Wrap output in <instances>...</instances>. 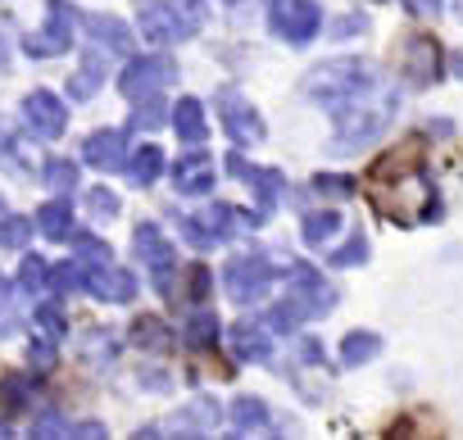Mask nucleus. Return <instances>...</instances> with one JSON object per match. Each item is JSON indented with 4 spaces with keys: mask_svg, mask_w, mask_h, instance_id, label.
<instances>
[{
    "mask_svg": "<svg viewBox=\"0 0 463 440\" xmlns=\"http://www.w3.org/2000/svg\"><path fill=\"white\" fill-rule=\"evenodd\" d=\"M327 114H332V123H336V132H332V154H359V150H368V145L391 127V118H395V91H391L386 82H373L368 91H359V96L332 105Z\"/></svg>",
    "mask_w": 463,
    "mask_h": 440,
    "instance_id": "nucleus-1",
    "label": "nucleus"
},
{
    "mask_svg": "<svg viewBox=\"0 0 463 440\" xmlns=\"http://www.w3.org/2000/svg\"><path fill=\"white\" fill-rule=\"evenodd\" d=\"M137 28L155 46H177L204 28V5L200 0H137Z\"/></svg>",
    "mask_w": 463,
    "mask_h": 440,
    "instance_id": "nucleus-2",
    "label": "nucleus"
},
{
    "mask_svg": "<svg viewBox=\"0 0 463 440\" xmlns=\"http://www.w3.org/2000/svg\"><path fill=\"white\" fill-rule=\"evenodd\" d=\"M373 82H382V73H377L373 60H323L318 69H309V78H305V96L332 109V105H341V100L368 91Z\"/></svg>",
    "mask_w": 463,
    "mask_h": 440,
    "instance_id": "nucleus-3",
    "label": "nucleus"
},
{
    "mask_svg": "<svg viewBox=\"0 0 463 440\" xmlns=\"http://www.w3.org/2000/svg\"><path fill=\"white\" fill-rule=\"evenodd\" d=\"M182 223V237H186V246H195V250H209V246H218V241H227L232 232H250V228H260L264 218L250 209H232V204H209L204 213H182L177 218Z\"/></svg>",
    "mask_w": 463,
    "mask_h": 440,
    "instance_id": "nucleus-4",
    "label": "nucleus"
},
{
    "mask_svg": "<svg viewBox=\"0 0 463 440\" xmlns=\"http://www.w3.org/2000/svg\"><path fill=\"white\" fill-rule=\"evenodd\" d=\"M278 277H282V268L269 264L264 255H237V259H227V268H222L232 304H260L273 291Z\"/></svg>",
    "mask_w": 463,
    "mask_h": 440,
    "instance_id": "nucleus-5",
    "label": "nucleus"
},
{
    "mask_svg": "<svg viewBox=\"0 0 463 440\" xmlns=\"http://www.w3.org/2000/svg\"><path fill=\"white\" fill-rule=\"evenodd\" d=\"M213 105H218V123H222V132L237 141V150H250V145H264V136H269V127H264V118H260V109L241 96V91H232V87H218V96H213Z\"/></svg>",
    "mask_w": 463,
    "mask_h": 440,
    "instance_id": "nucleus-6",
    "label": "nucleus"
},
{
    "mask_svg": "<svg viewBox=\"0 0 463 440\" xmlns=\"http://www.w3.org/2000/svg\"><path fill=\"white\" fill-rule=\"evenodd\" d=\"M269 28L291 46H309L323 28V10L318 0H269Z\"/></svg>",
    "mask_w": 463,
    "mask_h": 440,
    "instance_id": "nucleus-7",
    "label": "nucleus"
},
{
    "mask_svg": "<svg viewBox=\"0 0 463 440\" xmlns=\"http://www.w3.org/2000/svg\"><path fill=\"white\" fill-rule=\"evenodd\" d=\"M177 82V64L168 55H128V69L118 73V91L128 100H146L159 96L164 87Z\"/></svg>",
    "mask_w": 463,
    "mask_h": 440,
    "instance_id": "nucleus-8",
    "label": "nucleus"
},
{
    "mask_svg": "<svg viewBox=\"0 0 463 440\" xmlns=\"http://www.w3.org/2000/svg\"><path fill=\"white\" fill-rule=\"evenodd\" d=\"M287 277H291L287 300H291V309H296L305 323H309V318L332 314V304H336V286H332L314 264H296V268H287Z\"/></svg>",
    "mask_w": 463,
    "mask_h": 440,
    "instance_id": "nucleus-9",
    "label": "nucleus"
},
{
    "mask_svg": "<svg viewBox=\"0 0 463 440\" xmlns=\"http://www.w3.org/2000/svg\"><path fill=\"white\" fill-rule=\"evenodd\" d=\"M73 23H78V10L69 5V0H51L46 5V28L24 37V55L33 60H55L73 46Z\"/></svg>",
    "mask_w": 463,
    "mask_h": 440,
    "instance_id": "nucleus-10",
    "label": "nucleus"
},
{
    "mask_svg": "<svg viewBox=\"0 0 463 440\" xmlns=\"http://www.w3.org/2000/svg\"><path fill=\"white\" fill-rule=\"evenodd\" d=\"M132 246H137V259L150 268L155 291H159V295L173 291V273H177V250H173V241H168L155 223H141L137 237H132Z\"/></svg>",
    "mask_w": 463,
    "mask_h": 440,
    "instance_id": "nucleus-11",
    "label": "nucleus"
},
{
    "mask_svg": "<svg viewBox=\"0 0 463 440\" xmlns=\"http://www.w3.org/2000/svg\"><path fill=\"white\" fill-rule=\"evenodd\" d=\"M227 173L255 191V200H260V204H255V213L269 223L273 209H278V200H282V173H278V168H260V164H250V159H246V154H237V150L227 154Z\"/></svg>",
    "mask_w": 463,
    "mask_h": 440,
    "instance_id": "nucleus-12",
    "label": "nucleus"
},
{
    "mask_svg": "<svg viewBox=\"0 0 463 440\" xmlns=\"http://www.w3.org/2000/svg\"><path fill=\"white\" fill-rule=\"evenodd\" d=\"M24 123H28L33 136L60 141L64 127H69V109H64V100H60L55 91H28V96H24Z\"/></svg>",
    "mask_w": 463,
    "mask_h": 440,
    "instance_id": "nucleus-13",
    "label": "nucleus"
},
{
    "mask_svg": "<svg viewBox=\"0 0 463 440\" xmlns=\"http://www.w3.org/2000/svg\"><path fill=\"white\" fill-rule=\"evenodd\" d=\"M404 73H409V82H413L418 91H427V87L440 82V73H445V55H440L436 37H413V42L404 46Z\"/></svg>",
    "mask_w": 463,
    "mask_h": 440,
    "instance_id": "nucleus-14",
    "label": "nucleus"
},
{
    "mask_svg": "<svg viewBox=\"0 0 463 440\" xmlns=\"http://www.w3.org/2000/svg\"><path fill=\"white\" fill-rule=\"evenodd\" d=\"M82 291H91L109 304H128L137 295V277L118 264H96V268H82Z\"/></svg>",
    "mask_w": 463,
    "mask_h": 440,
    "instance_id": "nucleus-15",
    "label": "nucleus"
},
{
    "mask_svg": "<svg viewBox=\"0 0 463 440\" xmlns=\"http://www.w3.org/2000/svg\"><path fill=\"white\" fill-rule=\"evenodd\" d=\"M82 159L96 168V173H118L128 164V132L118 127H100L82 141Z\"/></svg>",
    "mask_w": 463,
    "mask_h": 440,
    "instance_id": "nucleus-16",
    "label": "nucleus"
},
{
    "mask_svg": "<svg viewBox=\"0 0 463 440\" xmlns=\"http://www.w3.org/2000/svg\"><path fill=\"white\" fill-rule=\"evenodd\" d=\"M213 422H218V404L200 395L186 408H177L173 417H164L159 426H146L141 435H155V431H164V435H200V431H213Z\"/></svg>",
    "mask_w": 463,
    "mask_h": 440,
    "instance_id": "nucleus-17",
    "label": "nucleus"
},
{
    "mask_svg": "<svg viewBox=\"0 0 463 440\" xmlns=\"http://www.w3.org/2000/svg\"><path fill=\"white\" fill-rule=\"evenodd\" d=\"M227 345H232V359L237 363H269L273 359V336L264 323H237L227 332Z\"/></svg>",
    "mask_w": 463,
    "mask_h": 440,
    "instance_id": "nucleus-18",
    "label": "nucleus"
},
{
    "mask_svg": "<svg viewBox=\"0 0 463 440\" xmlns=\"http://www.w3.org/2000/svg\"><path fill=\"white\" fill-rule=\"evenodd\" d=\"M173 186H177L182 195H204V191L213 186V164H209L204 145H191V150L173 164Z\"/></svg>",
    "mask_w": 463,
    "mask_h": 440,
    "instance_id": "nucleus-19",
    "label": "nucleus"
},
{
    "mask_svg": "<svg viewBox=\"0 0 463 440\" xmlns=\"http://www.w3.org/2000/svg\"><path fill=\"white\" fill-rule=\"evenodd\" d=\"M82 23L91 33V46H100L109 55H132V33H128L123 19H114V14H87Z\"/></svg>",
    "mask_w": 463,
    "mask_h": 440,
    "instance_id": "nucleus-20",
    "label": "nucleus"
},
{
    "mask_svg": "<svg viewBox=\"0 0 463 440\" xmlns=\"http://www.w3.org/2000/svg\"><path fill=\"white\" fill-rule=\"evenodd\" d=\"M173 132H177L186 145H204V136H209V118H204V105H200L195 96H186V100L173 105Z\"/></svg>",
    "mask_w": 463,
    "mask_h": 440,
    "instance_id": "nucleus-21",
    "label": "nucleus"
},
{
    "mask_svg": "<svg viewBox=\"0 0 463 440\" xmlns=\"http://www.w3.org/2000/svg\"><path fill=\"white\" fill-rule=\"evenodd\" d=\"M105 55H109V51H100V46L87 51L82 69L69 78V96H73V100H91V96L105 87Z\"/></svg>",
    "mask_w": 463,
    "mask_h": 440,
    "instance_id": "nucleus-22",
    "label": "nucleus"
},
{
    "mask_svg": "<svg viewBox=\"0 0 463 440\" xmlns=\"http://www.w3.org/2000/svg\"><path fill=\"white\" fill-rule=\"evenodd\" d=\"M42 237H51V241H69L73 237V209H69V200L60 195V200H46L42 209H37V223H33Z\"/></svg>",
    "mask_w": 463,
    "mask_h": 440,
    "instance_id": "nucleus-23",
    "label": "nucleus"
},
{
    "mask_svg": "<svg viewBox=\"0 0 463 440\" xmlns=\"http://www.w3.org/2000/svg\"><path fill=\"white\" fill-rule=\"evenodd\" d=\"M123 168H128V182H132V186H150V182L164 173V150H159V145H137Z\"/></svg>",
    "mask_w": 463,
    "mask_h": 440,
    "instance_id": "nucleus-24",
    "label": "nucleus"
},
{
    "mask_svg": "<svg viewBox=\"0 0 463 440\" xmlns=\"http://www.w3.org/2000/svg\"><path fill=\"white\" fill-rule=\"evenodd\" d=\"M232 426H237V431H269L273 426V413H269L264 399L241 395L237 404H232Z\"/></svg>",
    "mask_w": 463,
    "mask_h": 440,
    "instance_id": "nucleus-25",
    "label": "nucleus"
},
{
    "mask_svg": "<svg viewBox=\"0 0 463 440\" xmlns=\"http://www.w3.org/2000/svg\"><path fill=\"white\" fill-rule=\"evenodd\" d=\"M382 354V336L377 332H350L345 341H341V363L345 368H364V363H373Z\"/></svg>",
    "mask_w": 463,
    "mask_h": 440,
    "instance_id": "nucleus-26",
    "label": "nucleus"
},
{
    "mask_svg": "<svg viewBox=\"0 0 463 440\" xmlns=\"http://www.w3.org/2000/svg\"><path fill=\"white\" fill-rule=\"evenodd\" d=\"M341 232V213L336 209H323V213H305V223H300V237L305 246H323L327 237Z\"/></svg>",
    "mask_w": 463,
    "mask_h": 440,
    "instance_id": "nucleus-27",
    "label": "nucleus"
},
{
    "mask_svg": "<svg viewBox=\"0 0 463 440\" xmlns=\"http://www.w3.org/2000/svg\"><path fill=\"white\" fill-rule=\"evenodd\" d=\"M128 341L132 345H141V350H168V332H164V323L159 318H137L132 327H128Z\"/></svg>",
    "mask_w": 463,
    "mask_h": 440,
    "instance_id": "nucleus-28",
    "label": "nucleus"
},
{
    "mask_svg": "<svg viewBox=\"0 0 463 440\" xmlns=\"http://www.w3.org/2000/svg\"><path fill=\"white\" fill-rule=\"evenodd\" d=\"M46 273H51V264L42 259V255H24V264H19V291L24 295H42L46 291Z\"/></svg>",
    "mask_w": 463,
    "mask_h": 440,
    "instance_id": "nucleus-29",
    "label": "nucleus"
},
{
    "mask_svg": "<svg viewBox=\"0 0 463 440\" xmlns=\"http://www.w3.org/2000/svg\"><path fill=\"white\" fill-rule=\"evenodd\" d=\"M327 264H332V268H359V264H368V237H364V232H350V241L336 246V250L327 255Z\"/></svg>",
    "mask_w": 463,
    "mask_h": 440,
    "instance_id": "nucleus-30",
    "label": "nucleus"
},
{
    "mask_svg": "<svg viewBox=\"0 0 463 440\" xmlns=\"http://www.w3.org/2000/svg\"><path fill=\"white\" fill-rule=\"evenodd\" d=\"M213 336H218V318H213L209 309H195V314L186 318V345L209 350V345H213Z\"/></svg>",
    "mask_w": 463,
    "mask_h": 440,
    "instance_id": "nucleus-31",
    "label": "nucleus"
},
{
    "mask_svg": "<svg viewBox=\"0 0 463 440\" xmlns=\"http://www.w3.org/2000/svg\"><path fill=\"white\" fill-rule=\"evenodd\" d=\"M42 177H46V186H51V191L69 195V191L78 186V164H69V159H46Z\"/></svg>",
    "mask_w": 463,
    "mask_h": 440,
    "instance_id": "nucleus-32",
    "label": "nucleus"
},
{
    "mask_svg": "<svg viewBox=\"0 0 463 440\" xmlns=\"http://www.w3.org/2000/svg\"><path fill=\"white\" fill-rule=\"evenodd\" d=\"M46 291H55V295H73V291H82V268L69 259V264H55L51 273H46Z\"/></svg>",
    "mask_w": 463,
    "mask_h": 440,
    "instance_id": "nucleus-33",
    "label": "nucleus"
},
{
    "mask_svg": "<svg viewBox=\"0 0 463 440\" xmlns=\"http://www.w3.org/2000/svg\"><path fill=\"white\" fill-rule=\"evenodd\" d=\"M37 332H42L51 345H55V341H64V332H69L64 309H60V304H51V300H46V304H37Z\"/></svg>",
    "mask_w": 463,
    "mask_h": 440,
    "instance_id": "nucleus-34",
    "label": "nucleus"
},
{
    "mask_svg": "<svg viewBox=\"0 0 463 440\" xmlns=\"http://www.w3.org/2000/svg\"><path fill=\"white\" fill-rule=\"evenodd\" d=\"M159 123H164V100L146 96V100H137V114L128 118V132H146V127H159Z\"/></svg>",
    "mask_w": 463,
    "mask_h": 440,
    "instance_id": "nucleus-35",
    "label": "nucleus"
},
{
    "mask_svg": "<svg viewBox=\"0 0 463 440\" xmlns=\"http://www.w3.org/2000/svg\"><path fill=\"white\" fill-rule=\"evenodd\" d=\"M309 195H332V200H345L354 195V177H341V173H318L309 182Z\"/></svg>",
    "mask_w": 463,
    "mask_h": 440,
    "instance_id": "nucleus-36",
    "label": "nucleus"
},
{
    "mask_svg": "<svg viewBox=\"0 0 463 440\" xmlns=\"http://www.w3.org/2000/svg\"><path fill=\"white\" fill-rule=\"evenodd\" d=\"M87 213L100 218V223H109V218H118V195L105 191V186H91L87 191Z\"/></svg>",
    "mask_w": 463,
    "mask_h": 440,
    "instance_id": "nucleus-37",
    "label": "nucleus"
},
{
    "mask_svg": "<svg viewBox=\"0 0 463 440\" xmlns=\"http://www.w3.org/2000/svg\"><path fill=\"white\" fill-rule=\"evenodd\" d=\"M300 323H305V318H300V314L291 309V300H278V304L269 309V318H264V327H273L278 336H287V332H296Z\"/></svg>",
    "mask_w": 463,
    "mask_h": 440,
    "instance_id": "nucleus-38",
    "label": "nucleus"
},
{
    "mask_svg": "<svg viewBox=\"0 0 463 440\" xmlns=\"http://www.w3.org/2000/svg\"><path fill=\"white\" fill-rule=\"evenodd\" d=\"M33 223H28V218H10V223H5V232H0V246H5V250H28V241H33Z\"/></svg>",
    "mask_w": 463,
    "mask_h": 440,
    "instance_id": "nucleus-39",
    "label": "nucleus"
},
{
    "mask_svg": "<svg viewBox=\"0 0 463 440\" xmlns=\"http://www.w3.org/2000/svg\"><path fill=\"white\" fill-rule=\"evenodd\" d=\"M10 145H14V141H10V123L0 118V164H5V168H14V173H33V168H28V159L10 154Z\"/></svg>",
    "mask_w": 463,
    "mask_h": 440,
    "instance_id": "nucleus-40",
    "label": "nucleus"
},
{
    "mask_svg": "<svg viewBox=\"0 0 463 440\" xmlns=\"http://www.w3.org/2000/svg\"><path fill=\"white\" fill-rule=\"evenodd\" d=\"M186 286H191V300H204V295H209V268L195 264V268L186 273Z\"/></svg>",
    "mask_w": 463,
    "mask_h": 440,
    "instance_id": "nucleus-41",
    "label": "nucleus"
},
{
    "mask_svg": "<svg viewBox=\"0 0 463 440\" xmlns=\"http://www.w3.org/2000/svg\"><path fill=\"white\" fill-rule=\"evenodd\" d=\"M404 5H409L413 14H422V19H431V14H440V10H445V0H404Z\"/></svg>",
    "mask_w": 463,
    "mask_h": 440,
    "instance_id": "nucleus-42",
    "label": "nucleus"
},
{
    "mask_svg": "<svg viewBox=\"0 0 463 440\" xmlns=\"http://www.w3.org/2000/svg\"><path fill=\"white\" fill-rule=\"evenodd\" d=\"M364 28H368V19H359V14H350V19H341V23H336L332 33H336V37L345 42V33H364Z\"/></svg>",
    "mask_w": 463,
    "mask_h": 440,
    "instance_id": "nucleus-43",
    "label": "nucleus"
},
{
    "mask_svg": "<svg viewBox=\"0 0 463 440\" xmlns=\"http://www.w3.org/2000/svg\"><path fill=\"white\" fill-rule=\"evenodd\" d=\"M445 69H449L454 78H463V55H449V60H445Z\"/></svg>",
    "mask_w": 463,
    "mask_h": 440,
    "instance_id": "nucleus-44",
    "label": "nucleus"
},
{
    "mask_svg": "<svg viewBox=\"0 0 463 440\" xmlns=\"http://www.w3.org/2000/svg\"><path fill=\"white\" fill-rule=\"evenodd\" d=\"M10 218H14V213H10V204L0 200V232H5V223H10Z\"/></svg>",
    "mask_w": 463,
    "mask_h": 440,
    "instance_id": "nucleus-45",
    "label": "nucleus"
},
{
    "mask_svg": "<svg viewBox=\"0 0 463 440\" xmlns=\"http://www.w3.org/2000/svg\"><path fill=\"white\" fill-rule=\"evenodd\" d=\"M5 64H10V46L0 42V73H5Z\"/></svg>",
    "mask_w": 463,
    "mask_h": 440,
    "instance_id": "nucleus-46",
    "label": "nucleus"
},
{
    "mask_svg": "<svg viewBox=\"0 0 463 440\" xmlns=\"http://www.w3.org/2000/svg\"><path fill=\"white\" fill-rule=\"evenodd\" d=\"M5 300H10V282H5V277H0V304H5Z\"/></svg>",
    "mask_w": 463,
    "mask_h": 440,
    "instance_id": "nucleus-47",
    "label": "nucleus"
},
{
    "mask_svg": "<svg viewBox=\"0 0 463 440\" xmlns=\"http://www.w3.org/2000/svg\"><path fill=\"white\" fill-rule=\"evenodd\" d=\"M227 5H246V0H227Z\"/></svg>",
    "mask_w": 463,
    "mask_h": 440,
    "instance_id": "nucleus-48",
    "label": "nucleus"
}]
</instances>
